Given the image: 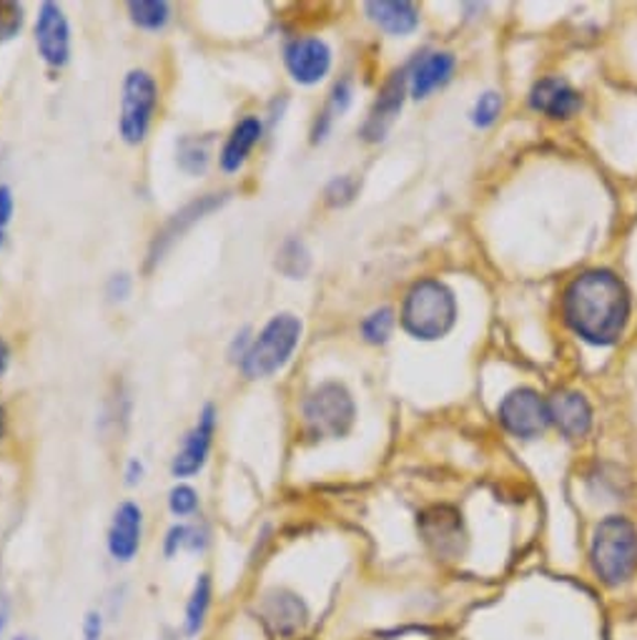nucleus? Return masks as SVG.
<instances>
[{
	"label": "nucleus",
	"mask_w": 637,
	"mask_h": 640,
	"mask_svg": "<svg viewBox=\"0 0 637 640\" xmlns=\"http://www.w3.org/2000/svg\"><path fill=\"white\" fill-rule=\"evenodd\" d=\"M564 319L590 344H615L630 317L625 284L607 269H592L572 279L564 291Z\"/></svg>",
	"instance_id": "f257e3e1"
},
{
	"label": "nucleus",
	"mask_w": 637,
	"mask_h": 640,
	"mask_svg": "<svg viewBox=\"0 0 637 640\" xmlns=\"http://www.w3.org/2000/svg\"><path fill=\"white\" fill-rule=\"evenodd\" d=\"M592 571L609 588L625 585L637 573V530L627 518L609 515L595 528L590 545Z\"/></svg>",
	"instance_id": "f03ea898"
},
{
	"label": "nucleus",
	"mask_w": 637,
	"mask_h": 640,
	"mask_svg": "<svg viewBox=\"0 0 637 640\" xmlns=\"http://www.w3.org/2000/svg\"><path fill=\"white\" fill-rule=\"evenodd\" d=\"M457 322V301L450 289L437 279L417 282L402 307V324L417 340H439Z\"/></svg>",
	"instance_id": "7ed1b4c3"
},
{
	"label": "nucleus",
	"mask_w": 637,
	"mask_h": 640,
	"mask_svg": "<svg viewBox=\"0 0 637 640\" xmlns=\"http://www.w3.org/2000/svg\"><path fill=\"white\" fill-rule=\"evenodd\" d=\"M304 324L294 315H276L268 322L254 342H251L244 354H241V372L249 379L272 377L286 367L292 360L296 346H299Z\"/></svg>",
	"instance_id": "20e7f679"
},
{
	"label": "nucleus",
	"mask_w": 637,
	"mask_h": 640,
	"mask_svg": "<svg viewBox=\"0 0 637 640\" xmlns=\"http://www.w3.org/2000/svg\"><path fill=\"white\" fill-rule=\"evenodd\" d=\"M354 399L339 382H325L304 399V424L314 440H337L352 430Z\"/></svg>",
	"instance_id": "39448f33"
},
{
	"label": "nucleus",
	"mask_w": 637,
	"mask_h": 640,
	"mask_svg": "<svg viewBox=\"0 0 637 640\" xmlns=\"http://www.w3.org/2000/svg\"><path fill=\"white\" fill-rule=\"evenodd\" d=\"M158 103V86L149 70H131L123 81L119 131L125 144L136 146L146 139Z\"/></svg>",
	"instance_id": "423d86ee"
},
{
	"label": "nucleus",
	"mask_w": 637,
	"mask_h": 640,
	"mask_svg": "<svg viewBox=\"0 0 637 640\" xmlns=\"http://www.w3.org/2000/svg\"><path fill=\"white\" fill-rule=\"evenodd\" d=\"M417 530L425 545L439 560H460L466 553V528L460 510L450 505H435L419 512Z\"/></svg>",
	"instance_id": "0eeeda50"
},
{
	"label": "nucleus",
	"mask_w": 637,
	"mask_h": 640,
	"mask_svg": "<svg viewBox=\"0 0 637 640\" xmlns=\"http://www.w3.org/2000/svg\"><path fill=\"white\" fill-rule=\"evenodd\" d=\"M499 422L509 434L523 440H535L550 424V407L535 389H513L499 405Z\"/></svg>",
	"instance_id": "6e6552de"
},
{
	"label": "nucleus",
	"mask_w": 637,
	"mask_h": 640,
	"mask_svg": "<svg viewBox=\"0 0 637 640\" xmlns=\"http://www.w3.org/2000/svg\"><path fill=\"white\" fill-rule=\"evenodd\" d=\"M213 432H217V407L206 405L172 462L174 477H194L201 473L206 460H209Z\"/></svg>",
	"instance_id": "1a4fd4ad"
},
{
	"label": "nucleus",
	"mask_w": 637,
	"mask_h": 640,
	"mask_svg": "<svg viewBox=\"0 0 637 640\" xmlns=\"http://www.w3.org/2000/svg\"><path fill=\"white\" fill-rule=\"evenodd\" d=\"M35 46L41 58L53 68H63L70 60V29L61 5L43 3L35 21Z\"/></svg>",
	"instance_id": "9d476101"
},
{
	"label": "nucleus",
	"mask_w": 637,
	"mask_h": 640,
	"mask_svg": "<svg viewBox=\"0 0 637 640\" xmlns=\"http://www.w3.org/2000/svg\"><path fill=\"white\" fill-rule=\"evenodd\" d=\"M284 60L296 84L314 86L329 74L331 51L321 38H294L284 51Z\"/></svg>",
	"instance_id": "9b49d317"
},
{
	"label": "nucleus",
	"mask_w": 637,
	"mask_h": 640,
	"mask_svg": "<svg viewBox=\"0 0 637 640\" xmlns=\"http://www.w3.org/2000/svg\"><path fill=\"white\" fill-rule=\"evenodd\" d=\"M407 81H409L407 70H397V74H392L389 81L384 84V88L380 91V99H376L372 106L370 119H366L362 126V136L366 141L376 144V141H382L384 136H387L402 111V103H405Z\"/></svg>",
	"instance_id": "f8f14e48"
},
{
	"label": "nucleus",
	"mask_w": 637,
	"mask_h": 640,
	"mask_svg": "<svg viewBox=\"0 0 637 640\" xmlns=\"http://www.w3.org/2000/svg\"><path fill=\"white\" fill-rule=\"evenodd\" d=\"M262 620L274 638L289 640L301 633L309 620V613L299 595L276 591L272 595H266L262 603Z\"/></svg>",
	"instance_id": "ddd939ff"
},
{
	"label": "nucleus",
	"mask_w": 637,
	"mask_h": 640,
	"mask_svg": "<svg viewBox=\"0 0 637 640\" xmlns=\"http://www.w3.org/2000/svg\"><path fill=\"white\" fill-rule=\"evenodd\" d=\"M143 540V510L136 503H121L113 512L109 538V553L116 563H131L139 555Z\"/></svg>",
	"instance_id": "4468645a"
},
{
	"label": "nucleus",
	"mask_w": 637,
	"mask_h": 640,
	"mask_svg": "<svg viewBox=\"0 0 637 640\" xmlns=\"http://www.w3.org/2000/svg\"><path fill=\"white\" fill-rule=\"evenodd\" d=\"M529 103H532L535 111L547 113L550 119H572L582 109L580 93L558 76L537 81L532 93H529Z\"/></svg>",
	"instance_id": "2eb2a0df"
},
{
	"label": "nucleus",
	"mask_w": 637,
	"mask_h": 640,
	"mask_svg": "<svg viewBox=\"0 0 637 640\" xmlns=\"http://www.w3.org/2000/svg\"><path fill=\"white\" fill-rule=\"evenodd\" d=\"M550 422L560 427V432L564 438L578 440L585 438L592 427V410L587 405V399L580 393H558L552 395L550 402Z\"/></svg>",
	"instance_id": "dca6fc26"
},
{
	"label": "nucleus",
	"mask_w": 637,
	"mask_h": 640,
	"mask_svg": "<svg viewBox=\"0 0 637 640\" xmlns=\"http://www.w3.org/2000/svg\"><path fill=\"white\" fill-rule=\"evenodd\" d=\"M454 58L452 53H427V56L417 58L415 68L409 74V86L415 99H427L429 93L437 91L452 78Z\"/></svg>",
	"instance_id": "f3484780"
},
{
	"label": "nucleus",
	"mask_w": 637,
	"mask_h": 640,
	"mask_svg": "<svg viewBox=\"0 0 637 640\" xmlns=\"http://www.w3.org/2000/svg\"><path fill=\"white\" fill-rule=\"evenodd\" d=\"M262 131L264 126L256 115H246V119H241L237 126H233L229 141L223 144L219 154V164L223 172L237 174L239 168L246 164L251 148L259 144V139H262Z\"/></svg>",
	"instance_id": "a211bd4d"
},
{
	"label": "nucleus",
	"mask_w": 637,
	"mask_h": 640,
	"mask_svg": "<svg viewBox=\"0 0 637 640\" xmlns=\"http://www.w3.org/2000/svg\"><path fill=\"white\" fill-rule=\"evenodd\" d=\"M221 203L219 199V194H209V197H204L199 201H194V203H188V207L184 211H178L176 217L168 221L166 229L161 231V234H156V242H154V252H151V262H158L161 260V254L166 252L168 246H172L176 239H182L184 231L188 227H194L196 221H199L204 213H209L213 211Z\"/></svg>",
	"instance_id": "6ab92c4d"
},
{
	"label": "nucleus",
	"mask_w": 637,
	"mask_h": 640,
	"mask_svg": "<svg viewBox=\"0 0 637 640\" xmlns=\"http://www.w3.org/2000/svg\"><path fill=\"white\" fill-rule=\"evenodd\" d=\"M366 15L372 21L394 35H407L417 29L419 13L417 8L407 3V0H376V3H366Z\"/></svg>",
	"instance_id": "aec40b11"
},
{
	"label": "nucleus",
	"mask_w": 637,
	"mask_h": 640,
	"mask_svg": "<svg viewBox=\"0 0 637 640\" xmlns=\"http://www.w3.org/2000/svg\"><path fill=\"white\" fill-rule=\"evenodd\" d=\"M211 598H213V583L209 573L196 575V583L191 593H188L186 610H184V630L188 638H196L206 626V618H209L211 610Z\"/></svg>",
	"instance_id": "412c9836"
},
{
	"label": "nucleus",
	"mask_w": 637,
	"mask_h": 640,
	"mask_svg": "<svg viewBox=\"0 0 637 640\" xmlns=\"http://www.w3.org/2000/svg\"><path fill=\"white\" fill-rule=\"evenodd\" d=\"M131 21L143 31H161L166 29L168 18H172V8L166 0H133L129 3Z\"/></svg>",
	"instance_id": "4be33fe9"
},
{
	"label": "nucleus",
	"mask_w": 637,
	"mask_h": 640,
	"mask_svg": "<svg viewBox=\"0 0 637 640\" xmlns=\"http://www.w3.org/2000/svg\"><path fill=\"white\" fill-rule=\"evenodd\" d=\"M276 266L292 279H301L304 274L309 269V254L299 239H289L282 249H279V260H276Z\"/></svg>",
	"instance_id": "5701e85b"
},
{
	"label": "nucleus",
	"mask_w": 637,
	"mask_h": 640,
	"mask_svg": "<svg viewBox=\"0 0 637 640\" xmlns=\"http://www.w3.org/2000/svg\"><path fill=\"white\" fill-rule=\"evenodd\" d=\"M392 329H394V315H392V309H387V307L376 309V312H372L362 322V334H364V340L370 344H384V342H387L389 334H392Z\"/></svg>",
	"instance_id": "b1692460"
},
{
	"label": "nucleus",
	"mask_w": 637,
	"mask_h": 640,
	"mask_svg": "<svg viewBox=\"0 0 637 640\" xmlns=\"http://www.w3.org/2000/svg\"><path fill=\"white\" fill-rule=\"evenodd\" d=\"M178 164L188 174H204L206 164H209V148L199 139H184L178 146Z\"/></svg>",
	"instance_id": "393cba45"
},
{
	"label": "nucleus",
	"mask_w": 637,
	"mask_h": 640,
	"mask_svg": "<svg viewBox=\"0 0 637 640\" xmlns=\"http://www.w3.org/2000/svg\"><path fill=\"white\" fill-rule=\"evenodd\" d=\"M168 510H172L176 518H188L199 510V493L194 490L191 485H176L172 493H168Z\"/></svg>",
	"instance_id": "a878e982"
},
{
	"label": "nucleus",
	"mask_w": 637,
	"mask_h": 640,
	"mask_svg": "<svg viewBox=\"0 0 637 640\" xmlns=\"http://www.w3.org/2000/svg\"><path fill=\"white\" fill-rule=\"evenodd\" d=\"M502 111V99L497 93H484L480 96V101L474 103V111H472V121H474V126H480V129H487L495 123V119L499 115Z\"/></svg>",
	"instance_id": "bb28decb"
},
{
	"label": "nucleus",
	"mask_w": 637,
	"mask_h": 640,
	"mask_svg": "<svg viewBox=\"0 0 637 640\" xmlns=\"http://www.w3.org/2000/svg\"><path fill=\"white\" fill-rule=\"evenodd\" d=\"M23 25V8L15 3H0V43L13 38Z\"/></svg>",
	"instance_id": "cd10ccee"
},
{
	"label": "nucleus",
	"mask_w": 637,
	"mask_h": 640,
	"mask_svg": "<svg viewBox=\"0 0 637 640\" xmlns=\"http://www.w3.org/2000/svg\"><path fill=\"white\" fill-rule=\"evenodd\" d=\"M354 191H356V184L352 179H349V176H342V179H334V181L329 184L327 199H329L331 207H342V203L352 201Z\"/></svg>",
	"instance_id": "c85d7f7f"
},
{
	"label": "nucleus",
	"mask_w": 637,
	"mask_h": 640,
	"mask_svg": "<svg viewBox=\"0 0 637 640\" xmlns=\"http://www.w3.org/2000/svg\"><path fill=\"white\" fill-rule=\"evenodd\" d=\"M13 217V191L6 184H0V244L6 239V229Z\"/></svg>",
	"instance_id": "c756f323"
},
{
	"label": "nucleus",
	"mask_w": 637,
	"mask_h": 640,
	"mask_svg": "<svg viewBox=\"0 0 637 640\" xmlns=\"http://www.w3.org/2000/svg\"><path fill=\"white\" fill-rule=\"evenodd\" d=\"M186 538H188V526H174L172 530H168L164 540L166 555L172 558L178 553V550H186Z\"/></svg>",
	"instance_id": "7c9ffc66"
},
{
	"label": "nucleus",
	"mask_w": 637,
	"mask_h": 640,
	"mask_svg": "<svg viewBox=\"0 0 637 640\" xmlns=\"http://www.w3.org/2000/svg\"><path fill=\"white\" fill-rule=\"evenodd\" d=\"M84 640H103V616L98 610H88L84 618Z\"/></svg>",
	"instance_id": "2f4dec72"
},
{
	"label": "nucleus",
	"mask_w": 637,
	"mask_h": 640,
	"mask_svg": "<svg viewBox=\"0 0 637 640\" xmlns=\"http://www.w3.org/2000/svg\"><path fill=\"white\" fill-rule=\"evenodd\" d=\"M331 96H334V99H331V111L344 113L349 101H352V86H349V81L337 84L334 86V93H331Z\"/></svg>",
	"instance_id": "473e14b6"
},
{
	"label": "nucleus",
	"mask_w": 637,
	"mask_h": 640,
	"mask_svg": "<svg viewBox=\"0 0 637 640\" xmlns=\"http://www.w3.org/2000/svg\"><path fill=\"white\" fill-rule=\"evenodd\" d=\"M143 479V462L141 460H129V465H125V485H136Z\"/></svg>",
	"instance_id": "72a5a7b5"
},
{
	"label": "nucleus",
	"mask_w": 637,
	"mask_h": 640,
	"mask_svg": "<svg viewBox=\"0 0 637 640\" xmlns=\"http://www.w3.org/2000/svg\"><path fill=\"white\" fill-rule=\"evenodd\" d=\"M125 295H129V277L121 274V277H113V282H111V297L125 299Z\"/></svg>",
	"instance_id": "f704fd0d"
},
{
	"label": "nucleus",
	"mask_w": 637,
	"mask_h": 640,
	"mask_svg": "<svg viewBox=\"0 0 637 640\" xmlns=\"http://www.w3.org/2000/svg\"><path fill=\"white\" fill-rule=\"evenodd\" d=\"M8 362H11V346H8L3 336H0V377L6 375Z\"/></svg>",
	"instance_id": "c9c22d12"
},
{
	"label": "nucleus",
	"mask_w": 637,
	"mask_h": 640,
	"mask_svg": "<svg viewBox=\"0 0 637 640\" xmlns=\"http://www.w3.org/2000/svg\"><path fill=\"white\" fill-rule=\"evenodd\" d=\"M6 626H8V606L3 603V606H0V633H3Z\"/></svg>",
	"instance_id": "e433bc0d"
},
{
	"label": "nucleus",
	"mask_w": 637,
	"mask_h": 640,
	"mask_svg": "<svg viewBox=\"0 0 637 640\" xmlns=\"http://www.w3.org/2000/svg\"><path fill=\"white\" fill-rule=\"evenodd\" d=\"M3 432H6V410L0 407V438H3Z\"/></svg>",
	"instance_id": "4c0bfd02"
},
{
	"label": "nucleus",
	"mask_w": 637,
	"mask_h": 640,
	"mask_svg": "<svg viewBox=\"0 0 637 640\" xmlns=\"http://www.w3.org/2000/svg\"><path fill=\"white\" fill-rule=\"evenodd\" d=\"M13 640H31V636H15Z\"/></svg>",
	"instance_id": "58836bf2"
},
{
	"label": "nucleus",
	"mask_w": 637,
	"mask_h": 640,
	"mask_svg": "<svg viewBox=\"0 0 637 640\" xmlns=\"http://www.w3.org/2000/svg\"><path fill=\"white\" fill-rule=\"evenodd\" d=\"M435 640H464V638H435Z\"/></svg>",
	"instance_id": "ea45409f"
}]
</instances>
